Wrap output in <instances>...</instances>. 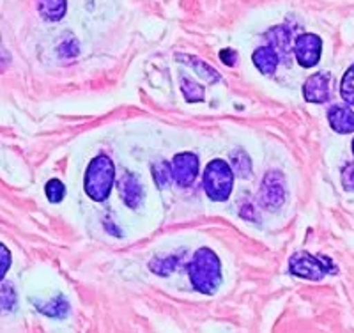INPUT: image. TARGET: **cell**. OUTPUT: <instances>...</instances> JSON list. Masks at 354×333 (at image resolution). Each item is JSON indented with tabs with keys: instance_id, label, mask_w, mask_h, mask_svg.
I'll list each match as a JSON object with an SVG mask.
<instances>
[{
	"instance_id": "6da1fadb",
	"label": "cell",
	"mask_w": 354,
	"mask_h": 333,
	"mask_svg": "<svg viewBox=\"0 0 354 333\" xmlns=\"http://www.w3.org/2000/svg\"><path fill=\"white\" fill-rule=\"evenodd\" d=\"M188 275L192 285L198 293L214 294L221 282V262L216 253L207 246H202L195 252L194 261L188 266Z\"/></svg>"
},
{
	"instance_id": "7a4b0ae2",
	"label": "cell",
	"mask_w": 354,
	"mask_h": 333,
	"mask_svg": "<svg viewBox=\"0 0 354 333\" xmlns=\"http://www.w3.org/2000/svg\"><path fill=\"white\" fill-rule=\"evenodd\" d=\"M113 179H115V167L112 160L105 154L94 158L85 172V192L96 202H103L109 199L112 192Z\"/></svg>"
},
{
	"instance_id": "3957f363",
	"label": "cell",
	"mask_w": 354,
	"mask_h": 333,
	"mask_svg": "<svg viewBox=\"0 0 354 333\" xmlns=\"http://www.w3.org/2000/svg\"><path fill=\"white\" fill-rule=\"evenodd\" d=\"M204 185L205 193L211 201L223 202L227 201L232 193L234 188V172L230 165H227L223 160H213L204 172Z\"/></svg>"
},
{
	"instance_id": "277c9868",
	"label": "cell",
	"mask_w": 354,
	"mask_h": 333,
	"mask_svg": "<svg viewBox=\"0 0 354 333\" xmlns=\"http://www.w3.org/2000/svg\"><path fill=\"white\" fill-rule=\"evenodd\" d=\"M290 275L306 280H321L328 273H337L338 269L328 257L312 255L308 252H298L289 261Z\"/></svg>"
},
{
	"instance_id": "5b68a950",
	"label": "cell",
	"mask_w": 354,
	"mask_h": 333,
	"mask_svg": "<svg viewBox=\"0 0 354 333\" xmlns=\"http://www.w3.org/2000/svg\"><path fill=\"white\" fill-rule=\"evenodd\" d=\"M259 201L264 206L268 211H274L286 201V188H283V176L280 172H271L266 174V177L261 183V195Z\"/></svg>"
},
{
	"instance_id": "8992f818",
	"label": "cell",
	"mask_w": 354,
	"mask_h": 333,
	"mask_svg": "<svg viewBox=\"0 0 354 333\" xmlns=\"http://www.w3.org/2000/svg\"><path fill=\"white\" fill-rule=\"evenodd\" d=\"M322 53V39L315 34H301L294 43V55L301 68H314Z\"/></svg>"
},
{
	"instance_id": "52a82bcc",
	"label": "cell",
	"mask_w": 354,
	"mask_h": 333,
	"mask_svg": "<svg viewBox=\"0 0 354 333\" xmlns=\"http://www.w3.org/2000/svg\"><path fill=\"white\" fill-rule=\"evenodd\" d=\"M172 179L179 186H192L198 174V158L194 153H179L170 163Z\"/></svg>"
},
{
	"instance_id": "ba28073f",
	"label": "cell",
	"mask_w": 354,
	"mask_h": 333,
	"mask_svg": "<svg viewBox=\"0 0 354 333\" xmlns=\"http://www.w3.org/2000/svg\"><path fill=\"white\" fill-rule=\"evenodd\" d=\"M330 73H315L303 85V96L308 103H326L330 100Z\"/></svg>"
},
{
	"instance_id": "9c48e42d",
	"label": "cell",
	"mask_w": 354,
	"mask_h": 333,
	"mask_svg": "<svg viewBox=\"0 0 354 333\" xmlns=\"http://www.w3.org/2000/svg\"><path fill=\"white\" fill-rule=\"evenodd\" d=\"M119 193H121V199L124 201V204L128 208L135 209L142 204L144 201V188H142L140 181L135 174L126 172L124 176L119 179Z\"/></svg>"
},
{
	"instance_id": "30bf717a",
	"label": "cell",
	"mask_w": 354,
	"mask_h": 333,
	"mask_svg": "<svg viewBox=\"0 0 354 333\" xmlns=\"http://www.w3.org/2000/svg\"><path fill=\"white\" fill-rule=\"evenodd\" d=\"M328 120L337 133L347 135V133L354 132V112L347 107H342V105L331 107L330 112H328Z\"/></svg>"
},
{
	"instance_id": "8fae6325",
	"label": "cell",
	"mask_w": 354,
	"mask_h": 333,
	"mask_svg": "<svg viewBox=\"0 0 354 333\" xmlns=\"http://www.w3.org/2000/svg\"><path fill=\"white\" fill-rule=\"evenodd\" d=\"M254 64L257 66V69L264 75H273L278 68V62H280V55L277 53V50L273 46H261L254 52Z\"/></svg>"
},
{
	"instance_id": "7c38bea8",
	"label": "cell",
	"mask_w": 354,
	"mask_h": 333,
	"mask_svg": "<svg viewBox=\"0 0 354 333\" xmlns=\"http://www.w3.org/2000/svg\"><path fill=\"white\" fill-rule=\"evenodd\" d=\"M37 11L48 21H59L68 11V0H37Z\"/></svg>"
},
{
	"instance_id": "4fadbf2b",
	"label": "cell",
	"mask_w": 354,
	"mask_h": 333,
	"mask_svg": "<svg viewBox=\"0 0 354 333\" xmlns=\"http://www.w3.org/2000/svg\"><path fill=\"white\" fill-rule=\"evenodd\" d=\"M177 59H179V60H181V59L188 60L189 64H192V68H194L195 71H197L198 77H201L202 80H207V82H209V84H216V82L221 78L220 75H218L216 69H213L209 64H207V62H204V60L197 59V57L179 55V57H177Z\"/></svg>"
},
{
	"instance_id": "5bb4252c",
	"label": "cell",
	"mask_w": 354,
	"mask_h": 333,
	"mask_svg": "<svg viewBox=\"0 0 354 333\" xmlns=\"http://www.w3.org/2000/svg\"><path fill=\"white\" fill-rule=\"evenodd\" d=\"M230 160H232V172L236 176H239L241 179H246V177L252 176V160H250V156L245 151H241V149L234 151L230 154Z\"/></svg>"
},
{
	"instance_id": "9a60e30c",
	"label": "cell",
	"mask_w": 354,
	"mask_h": 333,
	"mask_svg": "<svg viewBox=\"0 0 354 333\" xmlns=\"http://www.w3.org/2000/svg\"><path fill=\"white\" fill-rule=\"evenodd\" d=\"M37 310L48 317H64L68 314L69 305L64 298L57 296L55 300L48 301V303H37Z\"/></svg>"
},
{
	"instance_id": "2e32d148",
	"label": "cell",
	"mask_w": 354,
	"mask_h": 333,
	"mask_svg": "<svg viewBox=\"0 0 354 333\" xmlns=\"http://www.w3.org/2000/svg\"><path fill=\"white\" fill-rule=\"evenodd\" d=\"M181 91L185 94L186 101L189 103H197V101L204 100V87L198 85L197 82H192L188 78H183L181 82Z\"/></svg>"
},
{
	"instance_id": "e0dca14e",
	"label": "cell",
	"mask_w": 354,
	"mask_h": 333,
	"mask_svg": "<svg viewBox=\"0 0 354 333\" xmlns=\"http://www.w3.org/2000/svg\"><path fill=\"white\" fill-rule=\"evenodd\" d=\"M17 305V293L11 284H0V312H11Z\"/></svg>"
},
{
	"instance_id": "ac0fdd59",
	"label": "cell",
	"mask_w": 354,
	"mask_h": 333,
	"mask_svg": "<svg viewBox=\"0 0 354 333\" xmlns=\"http://www.w3.org/2000/svg\"><path fill=\"white\" fill-rule=\"evenodd\" d=\"M153 177L156 181L158 188H167L172 181V170H170L169 163H156L153 165Z\"/></svg>"
},
{
	"instance_id": "d6986e66",
	"label": "cell",
	"mask_w": 354,
	"mask_h": 333,
	"mask_svg": "<svg viewBox=\"0 0 354 333\" xmlns=\"http://www.w3.org/2000/svg\"><path fill=\"white\" fill-rule=\"evenodd\" d=\"M340 94L346 103L354 105V64L344 75L342 84H340Z\"/></svg>"
},
{
	"instance_id": "ffe728a7",
	"label": "cell",
	"mask_w": 354,
	"mask_h": 333,
	"mask_svg": "<svg viewBox=\"0 0 354 333\" xmlns=\"http://www.w3.org/2000/svg\"><path fill=\"white\" fill-rule=\"evenodd\" d=\"M44 192H46V197H48L50 202L59 204L66 195V186L62 185L61 179H50L46 183V186H44Z\"/></svg>"
},
{
	"instance_id": "44dd1931",
	"label": "cell",
	"mask_w": 354,
	"mask_h": 333,
	"mask_svg": "<svg viewBox=\"0 0 354 333\" xmlns=\"http://www.w3.org/2000/svg\"><path fill=\"white\" fill-rule=\"evenodd\" d=\"M9 268H11V252L8 250V246L0 243V282L6 277Z\"/></svg>"
},
{
	"instance_id": "7402d4cb",
	"label": "cell",
	"mask_w": 354,
	"mask_h": 333,
	"mask_svg": "<svg viewBox=\"0 0 354 333\" xmlns=\"http://www.w3.org/2000/svg\"><path fill=\"white\" fill-rule=\"evenodd\" d=\"M342 186L347 192H354V163H347L342 170Z\"/></svg>"
},
{
	"instance_id": "603a6c76",
	"label": "cell",
	"mask_w": 354,
	"mask_h": 333,
	"mask_svg": "<svg viewBox=\"0 0 354 333\" xmlns=\"http://www.w3.org/2000/svg\"><path fill=\"white\" fill-rule=\"evenodd\" d=\"M220 60L225 66H236V64H238V53L234 52V50H229V48L221 50Z\"/></svg>"
},
{
	"instance_id": "cb8c5ba5",
	"label": "cell",
	"mask_w": 354,
	"mask_h": 333,
	"mask_svg": "<svg viewBox=\"0 0 354 333\" xmlns=\"http://www.w3.org/2000/svg\"><path fill=\"white\" fill-rule=\"evenodd\" d=\"M353 153H354V141H353Z\"/></svg>"
}]
</instances>
